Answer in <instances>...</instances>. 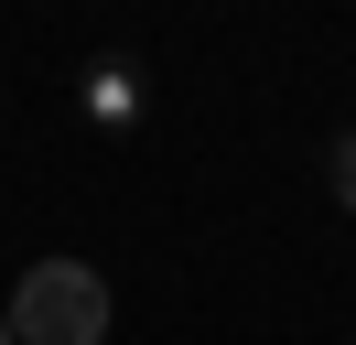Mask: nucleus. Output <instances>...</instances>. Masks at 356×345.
I'll return each instance as SVG.
<instances>
[{"mask_svg": "<svg viewBox=\"0 0 356 345\" xmlns=\"http://www.w3.org/2000/svg\"><path fill=\"white\" fill-rule=\"evenodd\" d=\"M11 345H108V280L87 270V259H33L22 280H11Z\"/></svg>", "mask_w": 356, "mask_h": 345, "instance_id": "obj_1", "label": "nucleus"}, {"mask_svg": "<svg viewBox=\"0 0 356 345\" xmlns=\"http://www.w3.org/2000/svg\"><path fill=\"white\" fill-rule=\"evenodd\" d=\"M76 108H87L97 129H130V119H140V65H130V54H97L87 86H76Z\"/></svg>", "mask_w": 356, "mask_h": 345, "instance_id": "obj_2", "label": "nucleus"}, {"mask_svg": "<svg viewBox=\"0 0 356 345\" xmlns=\"http://www.w3.org/2000/svg\"><path fill=\"white\" fill-rule=\"evenodd\" d=\"M324 184H334V205H356V129L324 141Z\"/></svg>", "mask_w": 356, "mask_h": 345, "instance_id": "obj_3", "label": "nucleus"}, {"mask_svg": "<svg viewBox=\"0 0 356 345\" xmlns=\"http://www.w3.org/2000/svg\"><path fill=\"white\" fill-rule=\"evenodd\" d=\"M0 345H11V313H0Z\"/></svg>", "mask_w": 356, "mask_h": 345, "instance_id": "obj_4", "label": "nucleus"}]
</instances>
